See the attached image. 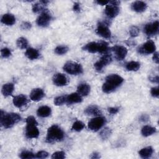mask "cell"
I'll return each mask as SVG.
<instances>
[{
    "label": "cell",
    "mask_w": 159,
    "mask_h": 159,
    "mask_svg": "<svg viewBox=\"0 0 159 159\" xmlns=\"http://www.w3.org/2000/svg\"><path fill=\"white\" fill-rule=\"evenodd\" d=\"M152 59H153V61H154L155 63H156L157 64L158 63L159 58H158V52H155L153 53Z\"/></svg>",
    "instance_id": "obj_44"
},
{
    "label": "cell",
    "mask_w": 159,
    "mask_h": 159,
    "mask_svg": "<svg viewBox=\"0 0 159 159\" xmlns=\"http://www.w3.org/2000/svg\"><path fill=\"white\" fill-rule=\"evenodd\" d=\"M52 158H57V159H63L65 158V153L63 151H57L54 152L51 157Z\"/></svg>",
    "instance_id": "obj_36"
},
{
    "label": "cell",
    "mask_w": 159,
    "mask_h": 159,
    "mask_svg": "<svg viewBox=\"0 0 159 159\" xmlns=\"http://www.w3.org/2000/svg\"><path fill=\"white\" fill-rule=\"evenodd\" d=\"M84 113L88 116H99L101 114V111L96 106L91 105L85 109Z\"/></svg>",
    "instance_id": "obj_22"
},
{
    "label": "cell",
    "mask_w": 159,
    "mask_h": 159,
    "mask_svg": "<svg viewBox=\"0 0 159 159\" xmlns=\"http://www.w3.org/2000/svg\"><path fill=\"white\" fill-rule=\"evenodd\" d=\"M19 157L20 158L22 159H25V158H28V159H30V158H35V155L30 151H27V150H24L22 151L20 155H19Z\"/></svg>",
    "instance_id": "obj_33"
},
{
    "label": "cell",
    "mask_w": 159,
    "mask_h": 159,
    "mask_svg": "<svg viewBox=\"0 0 159 159\" xmlns=\"http://www.w3.org/2000/svg\"><path fill=\"white\" fill-rule=\"evenodd\" d=\"M73 9L75 12H79L80 11V4L79 2H76L74 3L73 4Z\"/></svg>",
    "instance_id": "obj_43"
},
{
    "label": "cell",
    "mask_w": 159,
    "mask_h": 159,
    "mask_svg": "<svg viewBox=\"0 0 159 159\" xmlns=\"http://www.w3.org/2000/svg\"><path fill=\"white\" fill-rule=\"evenodd\" d=\"M81 101L82 97L78 93H73L66 96V103L68 104L80 103Z\"/></svg>",
    "instance_id": "obj_19"
},
{
    "label": "cell",
    "mask_w": 159,
    "mask_h": 159,
    "mask_svg": "<svg viewBox=\"0 0 159 159\" xmlns=\"http://www.w3.org/2000/svg\"><path fill=\"white\" fill-rule=\"evenodd\" d=\"M101 156L99 155V153H97V152H94L91 154V155L90 156V158H100Z\"/></svg>",
    "instance_id": "obj_48"
},
{
    "label": "cell",
    "mask_w": 159,
    "mask_h": 159,
    "mask_svg": "<svg viewBox=\"0 0 159 159\" xmlns=\"http://www.w3.org/2000/svg\"><path fill=\"white\" fill-rule=\"evenodd\" d=\"M96 32L98 35L104 39H109L111 36V32L107 25L104 23H99L98 25Z\"/></svg>",
    "instance_id": "obj_13"
},
{
    "label": "cell",
    "mask_w": 159,
    "mask_h": 159,
    "mask_svg": "<svg viewBox=\"0 0 159 159\" xmlns=\"http://www.w3.org/2000/svg\"><path fill=\"white\" fill-rule=\"evenodd\" d=\"M45 96V93L41 88H35L30 93V98L32 101L38 102L40 101Z\"/></svg>",
    "instance_id": "obj_17"
},
{
    "label": "cell",
    "mask_w": 159,
    "mask_h": 159,
    "mask_svg": "<svg viewBox=\"0 0 159 159\" xmlns=\"http://www.w3.org/2000/svg\"><path fill=\"white\" fill-rule=\"evenodd\" d=\"M153 153V149L152 147H147L142 148L139 152V154L142 158H150Z\"/></svg>",
    "instance_id": "obj_26"
},
{
    "label": "cell",
    "mask_w": 159,
    "mask_h": 159,
    "mask_svg": "<svg viewBox=\"0 0 159 159\" xmlns=\"http://www.w3.org/2000/svg\"><path fill=\"white\" fill-rule=\"evenodd\" d=\"M25 136L28 139H36L39 135V130L37 128L38 122L33 116H29L26 118Z\"/></svg>",
    "instance_id": "obj_4"
},
{
    "label": "cell",
    "mask_w": 159,
    "mask_h": 159,
    "mask_svg": "<svg viewBox=\"0 0 159 159\" xmlns=\"http://www.w3.org/2000/svg\"><path fill=\"white\" fill-rule=\"evenodd\" d=\"M148 120V116L146 114H143L142 116H141L140 118V120H141L142 122H146Z\"/></svg>",
    "instance_id": "obj_47"
},
{
    "label": "cell",
    "mask_w": 159,
    "mask_h": 159,
    "mask_svg": "<svg viewBox=\"0 0 159 159\" xmlns=\"http://www.w3.org/2000/svg\"><path fill=\"white\" fill-rule=\"evenodd\" d=\"M82 49L91 53H94L97 52L104 53L108 51L109 47L108 43L105 41H100L99 42H91L84 45Z\"/></svg>",
    "instance_id": "obj_5"
},
{
    "label": "cell",
    "mask_w": 159,
    "mask_h": 159,
    "mask_svg": "<svg viewBox=\"0 0 159 159\" xmlns=\"http://www.w3.org/2000/svg\"><path fill=\"white\" fill-rule=\"evenodd\" d=\"M96 2L99 4V5H101V6H104V5H107L109 2V1H96Z\"/></svg>",
    "instance_id": "obj_46"
},
{
    "label": "cell",
    "mask_w": 159,
    "mask_h": 159,
    "mask_svg": "<svg viewBox=\"0 0 159 159\" xmlns=\"http://www.w3.org/2000/svg\"><path fill=\"white\" fill-rule=\"evenodd\" d=\"M140 68V64L138 61H131L128 62L125 65V68L127 70L130 71H136Z\"/></svg>",
    "instance_id": "obj_28"
},
{
    "label": "cell",
    "mask_w": 159,
    "mask_h": 159,
    "mask_svg": "<svg viewBox=\"0 0 159 159\" xmlns=\"http://www.w3.org/2000/svg\"><path fill=\"white\" fill-rule=\"evenodd\" d=\"M139 29L137 26H132L129 30V34L131 37H135L139 34Z\"/></svg>",
    "instance_id": "obj_37"
},
{
    "label": "cell",
    "mask_w": 159,
    "mask_h": 159,
    "mask_svg": "<svg viewBox=\"0 0 159 159\" xmlns=\"http://www.w3.org/2000/svg\"><path fill=\"white\" fill-rule=\"evenodd\" d=\"M156 132V128L150 125H145L142 128L141 134L143 137H148Z\"/></svg>",
    "instance_id": "obj_27"
},
{
    "label": "cell",
    "mask_w": 159,
    "mask_h": 159,
    "mask_svg": "<svg viewBox=\"0 0 159 159\" xmlns=\"http://www.w3.org/2000/svg\"><path fill=\"white\" fill-rule=\"evenodd\" d=\"M90 86L86 83H81L79 84L77 87V93L81 96H86L90 93Z\"/></svg>",
    "instance_id": "obj_20"
},
{
    "label": "cell",
    "mask_w": 159,
    "mask_h": 159,
    "mask_svg": "<svg viewBox=\"0 0 159 159\" xmlns=\"http://www.w3.org/2000/svg\"><path fill=\"white\" fill-rule=\"evenodd\" d=\"M0 116L1 124L6 129L12 127L21 120V117L19 114L14 112L6 114L2 110L1 111Z\"/></svg>",
    "instance_id": "obj_3"
},
{
    "label": "cell",
    "mask_w": 159,
    "mask_h": 159,
    "mask_svg": "<svg viewBox=\"0 0 159 159\" xmlns=\"http://www.w3.org/2000/svg\"><path fill=\"white\" fill-rule=\"evenodd\" d=\"M68 50H69L68 47L66 45H58L55 48L54 52L57 55H62L66 54L68 52Z\"/></svg>",
    "instance_id": "obj_30"
},
{
    "label": "cell",
    "mask_w": 159,
    "mask_h": 159,
    "mask_svg": "<svg viewBox=\"0 0 159 159\" xmlns=\"http://www.w3.org/2000/svg\"><path fill=\"white\" fill-rule=\"evenodd\" d=\"M52 112V109L47 106H42L39 107L37 111V114L40 117H48Z\"/></svg>",
    "instance_id": "obj_23"
},
{
    "label": "cell",
    "mask_w": 159,
    "mask_h": 159,
    "mask_svg": "<svg viewBox=\"0 0 159 159\" xmlns=\"http://www.w3.org/2000/svg\"><path fill=\"white\" fill-rule=\"evenodd\" d=\"M147 7V4L142 1H134L131 5L132 9L136 12H143L146 10Z\"/></svg>",
    "instance_id": "obj_18"
},
{
    "label": "cell",
    "mask_w": 159,
    "mask_h": 159,
    "mask_svg": "<svg viewBox=\"0 0 159 159\" xmlns=\"http://www.w3.org/2000/svg\"><path fill=\"white\" fill-rule=\"evenodd\" d=\"M67 95H62L56 97L54 99V104L56 106H61L65 103H66Z\"/></svg>",
    "instance_id": "obj_32"
},
{
    "label": "cell",
    "mask_w": 159,
    "mask_h": 159,
    "mask_svg": "<svg viewBox=\"0 0 159 159\" xmlns=\"http://www.w3.org/2000/svg\"><path fill=\"white\" fill-rule=\"evenodd\" d=\"M16 45L20 49H25L27 47L28 41L24 37H19L16 41Z\"/></svg>",
    "instance_id": "obj_29"
},
{
    "label": "cell",
    "mask_w": 159,
    "mask_h": 159,
    "mask_svg": "<svg viewBox=\"0 0 159 159\" xmlns=\"http://www.w3.org/2000/svg\"><path fill=\"white\" fill-rule=\"evenodd\" d=\"M149 80L153 83L158 84V81H159V77L158 75L155 76H150V77H149Z\"/></svg>",
    "instance_id": "obj_45"
},
{
    "label": "cell",
    "mask_w": 159,
    "mask_h": 159,
    "mask_svg": "<svg viewBox=\"0 0 159 159\" xmlns=\"http://www.w3.org/2000/svg\"><path fill=\"white\" fill-rule=\"evenodd\" d=\"M156 50V46L155 43L150 40L144 43L139 48V52L141 54H150L153 53Z\"/></svg>",
    "instance_id": "obj_9"
},
{
    "label": "cell",
    "mask_w": 159,
    "mask_h": 159,
    "mask_svg": "<svg viewBox=\"0 0 159 159\" xmlns=\"http://www.w3.org/2000/svg\"><path fill=\"white\" fill-rule=\"evenodd\" d=\"M124 81V78L117 74H111L105 78V82L102 86V91L105 93H111L115 91Z\"/></svg>",
    "instance_id": "obj_1"
},
{
    "label": "cell",
    "mask_w": 159,
    "mask_h": 159,
    "mask_svg": "<svg viewBox=\"0 0 159 159\" xmlns=\"http://www.w3.org/2000/svg\"><path fill=\"white\" fill-rule=\"evenodd\" d=\"M48 156V153L44 150H41L38 152L36 155H35V158H46Z\"/></svg>",
    "instance_id": "obj_39"
},
{
    "label": "cell",
    "mask_w": 159,
    "mask_h": 159,
    "mask_svg": "<svg viewBox=\"0 0 159 159\" xmlns=\"http://www.w3.org/2000/svg\"><path fill=\"white\" fill-rule=\"evenodd\" d=\"M53 83L57 86H63L68 84V79L66 76L63 73H56L53 75L52 78Z\"/></svg>",
    "instance_id": "obj_14"
},
{
    "label": "cell",
    "mask_w": 159,
    "mask_h": 159,
    "mask_svg": "<svg viewBox=\"0 0 159 159\" xmlns=\"http://www.w3.org/2000/svg\"><path fill=\"white\" fill-rule=\"evenodd\" d=\"M104 11H105L106 15L109 18L112 19V18L116 17L118 15V14L119 12V8L118 6L113 5V4H111L109 3V4H107L106 6Z\"/></svg>",
    "instance_id": "obj_15"
},
{
    "label": "cell",
    "mask_w": 159,
    "mask_h": 159,
    "mask_svg": "<svg viewBox=\"0 0 159 159\" xmlns=\"http://www.w3.org/2000/svg\"><path fill=\"white\" fill-rule=\"evenodd\" d=\"M65 133L63 130L57 125H51L47 130L46 142L49 143H53L63 140Z\"/></svg>",
    "instance_id": "obj_2"
},
{
    "label": "cell",
    "mask_w": 159,
    "mask_h": 159,
    "mask_svg": "<svg viewBox=\"0 0 159 159\" xmlns=\"http://www.w3.org/2000/svg\"><path fill=\"white\" fill-rule=\"evenodd\" d=\"M14 89V84L11 83H8L4 84L2 86L1 89V92L4 96L7 97L11 96L12 94Z\"/></svg>",
    "instance_id": "obj_24"
},
{
    "label": "cell",
    "mask_w": 159,
    "mask_h": 159,
    "mask_svg": "<svg viewBox=\"0 0 159 159\" xmlns=\"http://www.w3.org/2000/svg\"><path fill=\"white\" fill-rule=\"evenodd\" d=\"M112 50L114 52L116 59L119 61L124 60L127 54V49L122 45H115L112 48Z\"/></svg>",
    "instance_id": "obj_12"
},
{
    "label": "cell",
    "mask_w": 159,
    "mask_h": 159,
    "mask_svg": "<svg viewBox=\"0 0 159 159\" xmlns=\"http://www.w3.org/2000/svg\"><path fill=\"white\" fill-rule=\"evenodd\" d=\"M150 93L152 96L154 98H158L159 96V88L158 86L153 87L150 90Z\"/></svg>",
    "instance_id": "obj_41"
},
{
    "label": "cell",
    "mask_w": 159,
    "mask_h": 159,
    "mask_svg": "<svg viewBox=\"0 0 159 159\" xmlns=\"http://www.w3.org/2000/svg\"><path fill=\"white\" fill-rule=\"evenodd\" d=\"M63 69L65 72L72 75H80L83 71V67L81 64L73 61H69L65 63L63 65Z\"/></svg>",
    "instance_id": "obj_6"
},
{
    "label": "cell",
    "mask_w": 159,
    "mask_h": 159,
    "mask_svg": "<svg viewBox=\"0 0 159 159\" xmlns=\"http://www.w3.org/2000/svg\"><path fill=\"white\" fill-rule=\"evenodd\" d=\"M119 111V108L117 107H111L108 108V112L111 114H117Z\"/></svg>",
    "instance_id": "obj_42"
},
{
    "label": "cell",
    "mask_w": 159,
    "mask_h": 159,
    "mask_svg": "<svg viewBox=\"0 0 159 159\" xmlns=\"http://www.w3.org/2000/svg\"><path fill=\"white\" fill-rule=\"evenodd\" d=\"M1 21L2 24L6 25H12L16 22V17L12 14L6 13L2 15Z\"/></svg>",
    "instance_id": "obj_21"
},
{
    "label": "cell",
    "mask_w": 159,
    "mask_h": 159,
    "mask_svg": "<svg viewBox=\"0 0 159 159\" xmlns=\"http://www.w3.org/2000/svg\"><path fill=\"white\" fill-rule=\"evenodd\" d=\"M52 19L50 12L47 11H43L37 19V24L42 27H46L49 24Z\"/></svg>",
    "instance_id": "obj_8"
},
{
    "label": "cell",
    "mask_w": 159,
    "mask_h": 159,
    "mask_svg": "<svg viewBox=\"0 0 159 159\" xmlns=\"http://www.w3.org/2000/svg\"><path fill=\"white\" fill-rule=\"evenodd\" d=\"M111 129L107 127H106L101 130V132L99 134V135L102 140H106L111 135Z\"/></svg>",
    "instance_id": "obj_34"
},
{
    "label": "cell",
    "mask_w": 159,
    "mask_h": 159,
    "mask_svg": "<svg viewBox=\"0 0 159 159\" xmlns=\"http://www.w3.org/2000/svg\"><path fill=\"white\" fill-rule=\"evenodd\" d=\"M1 57L2 58H6L9 57L11 55V51L9 48H8L7 47H4L1 49Z\"/></svg>",
    "instance_id": "obj_38"
},
{
    "label": "cell",
    "mask_w": 159,
    "mask_h": 159,
    "mask_svg": "<svg viewBox=\"0 0 159 159\" xmlns=\"http://www.w3.org/2000/svg\"><path fill=\"white\" fill-rule=\"evenodd\" d=\"M159 29V22L156 20L152 23L147 24L144 27V32L148 36H153L158 34Z\"/></svg>",
    "instance_id": "obj_11"
},
{
    "label": "cell",
    "mask_w": 159,
    "mask_h": 159,
    "mask_svg": "<svg viewBox=\"0 0 159 159\" xmlns=\"http://www.w3.org/2000/svg\"><path fill=\"white\" fill-rule=\"evenodd\" d=\"M32 27V24L31 23H30L29 22H27V21H24L23 22L21 25H20V28L22 30H29Z\"/></svg>",
    "instance_id": "obj_40"
},
{
    "label": "cell",
    "mask_w": 159,
    "mask_h": 159,
    "mask_svg": "<svg viewBox=\"0 0 159 159\" xmlns=\"http://www.w3.org/2000/svg\"><path fill=\"white\" fill-rule=\"evenodd\" d=\"M12 102L16 107L21 108L27 104L28 99L25 95L21 94L14 96L12 99Z\"/></svg>",
    "instance_id": "obj_16"
},
{
    "label": "cell",
    "mask_w": 159,
    "mask_h": 159,
    "mask_svg": "<svg viewBox=\"0 0 159 159\" xmlns=\"http://www.w3.org/2000/svg\"><path fill=\"white\" fill-rule=\"evenodd\" d=\"M25 55L29 60H33L37 59L39 57L40 54L37 49L30 47V48H27V50L25 52Z\"/></svg>",
    "instance_id": "obj_25"
},
{
    "label": "cell",
    "mask_w": 159,
    "mask_h": 159,
    "mask_svg": "<svg viewBox=\"0 0 159 159\" xmlns=\"http://www.w3.org/2000/svg\"><path fill=\"white\" fill-rule=\"evenodd\" d=\"M112 61V57L110 55L106 54L104 55L98 61H97L94 64V66L96 71H100L102 69L108 64L111 63Z\"/></svg>",
    "instance_id": "obj_10"
},
{
    "label": "cell",
    "mask_w": 159,
    "mask_h": 159,
    "mask_svg": "<svg viewBox=\"0 0 159 159\" xmlns=\"http://www.w3.org/2000/svg\"><path fill=\"white\" fill-rule=\"evenodd\" d=\"M84 124L81 120L75 121L71 127V129L76 132H80L84 128Z\"/></svg>",
    "instance_id": "obj_31"
},
{
    "label": "cell",
    "mask_w": 159,
    "mask_h": 159,
    "mask_svg": "<svg viewBox=\"0 0 159 159\" xmlns=\"http://www.w3.org/2000/svg\"><path fill=\"white\" fill-rule=\"evenodd\" d=\"M43 6H44V5L43 4H42L40 2H36L32 5V11L34 13H37L40 11H41L42 10H43Z\"/></svg>",
    "instance_id": "obj_35"
},
{
    "label": "cell",
    "mask_w": 159,
    "mask_h": 159,
    "mask_svg": "<svg viewBox=\"0 0 159 159\" xmlns=\"http://www.w3.org/2000/svg\"><path fill=\"white\" fill-rule=\"evenodd\" d=\"M106 123V118L102 116H96L91 119L88 124V128L94 132L99 130Z\"/></svg>",
    "instance_id": "obj_7"
}]
</instances>
